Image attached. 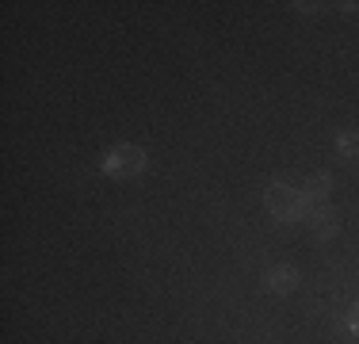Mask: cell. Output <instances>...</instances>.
I'll return each instance as SVG.
<instances>
[{
    "mask_svg": "<svg viewBox=\"0 0 359 344\" xmlns=\"http://www.w3.org/2000/svg\"><path fill=\"white\" fill-rule=\"evenodd\" d=\"M264 203H268V211L276 214L279 222H298L306 214V195L294 192V187H287V184H271L268 192H264Z\"/></svg>",
    "mask_w": 359,
    "mask_h": 344,
    "instance_id": "6da1fadb",
    "label": "cell"
},
{
    "mask_svg": "<svg viewBox=\"0 0 359 344\" xmlns=\"http://www.w3.org/2000/svg\"><path fill=\"white\" fill-rule=\"evenodd\" d=\"M142 168H145V150H138V145H115L104 157L107 176H138Z\"/></svg>",
    "mask_w": 359,
    "mask_h": 344,
    "instance_id": "7a4b0ae2",
    "label": "cell"
},
{
    "mask_svg": "<svg viewBox=\"0 0 359 344\" xmlns=\"http://www.w3.org/2000/svg\"><path fill=\"white\" fill-rule=\"evenodd\" d=\"M268 287L276 291V295L294 291L298 287V268H276V272H268Z\"/></svg>",
    "mask_w": 359,
    "mask_h": 344,
    "instance_id": "3957f363",
    "label": "cell"
},
{
    "mask_svg": "<svg viewBox=\"0 0 359 344\" xmlns=\"http://www.w3.org/2000/svg\"><path fill=\"white\" fill-rule=\"evenodd\" d=\"M310 226H313V234H318V237H332V234H337V214H332L329 206H318V211L310 214Z\"/></svg>",
    "mask_w": 359,
    "mask_h": 344,
    "instance_id": "277c9868",
    "label": "cell"
},
{
    "mask_svg": "<svg viewBox=\"0 0 359 344\" xmlns=\"http://www.w3.org/2000/svg\"><path fill=\"white\" fill-rule=\"evenodd\" d=\"M329 192H332V180L325 176V172H313V176L306 180V187H302V195H306V199H313V203H321Z\"/></svg>",
    "mask_w": 359,
    "mask_h": 344,
    "instance_id": "5b68a950",
    "label": "cell"
},
{
    "mask_svg": "<svg viewBox=\"0 0 359 344\" xmlns=\"http://www.w3.org/2000/svg\"><path fill=\"white\" fill-rule=\"evenodd\" d=\"M337 150L340 157H359V131H344L337 138Z\"/></svg>",
    "mask_w": 359,
    "mask_h": 344,
    "instance_id": "8992f818",
    "label": "cell"
},
{
    "mask_svg": "<svg viewBox=\"0 0 359 344\" xmlns=\"http://www.w3.org/2000/svg\"><path fill=\"white\" fill-rule=\"evenodd\" d=\"M348 325H352V333L359 337V303L352 306V314H348Z\"/></svg>",
    "mask_w": 359,
    "mask_h": 344,
    "instance_id": "52a82bcc",
    "label": "cell"
}]
</instances>
